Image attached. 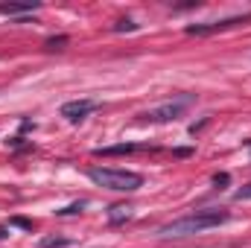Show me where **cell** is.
I'll list each match as a JSON object with an SVG mask.
<instances>
[{"mask_svg":"<svg viewBox=\"0 0 251 248\" xmlns=\"http://www.w3.org/2000/svg\"><path fill=\"white\" fill-rule=\"evenodd\" d=\"M38 3H0V15H21V12H35Z\"/></svg>","mask_w":251,"mask_h":248,"instance_id":"ba28073f","label":"cell"},{"mask_svg":"<svg viewBox=\"0 0 251 248\" xmlns=\"http://www.w3.org/2000/svg\"><path fill=\"white\" fill-rule=\"evenodd\" d=\"M131 204H114V207H108V222H114V225H120L126 219H131Z\"/></svg>","mask_w":251,"mask_h":248,"instance_id":"8992f818","label":"cell"},{"mask_svg":"<svg viewBox=\"0 0 251 248\" xmlns=\"http://www.w3.org/2000/svg\"><path fill=\"white\" fill-rule=\"evenodd\" d=\"M114 29H117V32L128 29V32H131V29H137V24H131V21H117V26H114Z\"/></svg>","mask_w":251,"mask_h":248,"instance_id":"7c38bea8","label":"cell"},{"mask_svg":"<svg viewBox=\"0 0 251 248\" xmlns=\"http://www.w3.org/2000/svg\"><path fill=\"white\" fill-rule=\"evenodd\" d=\"M100 105L94 102V99H76V102H64L62 105V117L64 120H70V123H79V120H85L91 111H97Z\"/></svg>","mask_w":251,"mask_h":248,"instance_id":"5b68a950","label":"cell"},{"mask_svg":"<svg viewBox=\"0 0 251 248\" xmlns=\"http://www.w3.org/2000/svg\"><path fill=\"white\" fill-rule=\"evenodd\" d=\"M234 198H237V201H251V184L240 187V190L234 193Z\"/></svg>","mask_w":251,"mask_h":248,"instance_id":"8fae6325","label":"cell"},{"mask_svg":"<svg viewBox=\"0 0 251 248\" xmlns=\"http://www.w3.org/2000/svg\"><path fill=\"white\" fill-rule=\"evenodd\" d=\"M231 178H228V173H222V175H213V184L219 187V184H228Z\"/></svg>","mask_w":251,"mask_h":248,"instance_id":"5bb4252c","label":"cell"},{"mask_svg":"<svg viewBox=\"0 0 251 248\" xmlns=\"http://www.w3.org/2000/svg\"><path fill=\"white\" fill-rule=\"evenodd\" d=\"M3 237H6V228H0V240H3Z\"/></svg>","mask_w":251,"mask_h":248,"instance_id":"2e32d148","label":"cell"},{"mask_svg":"<svg viewBox=\"0 0 251 248\" xmlns=\"http://www.w3.org/2000/svg\"><path fill=\"white\" fill-rule=\"evenodd\" d=\"M12 225H18V228H24V231H32V222H29V219H21V216L12 219Z\"/></svg>","mask_w":251,"mask_h":248,"instance_id":"4fadbf2b","label":"cell"},{"mask_svg":"<svg viewBox=\"0 0 251 248\" xmlns=\"http://www.w3.org/2000/svg\"><path fill=\"white\" fill-rule=\"evenodd\" d=\"M251 15H243V18H228V21H216V24H190L187 35H210V32H219V29H231L237 24H249Z\"/></svg>","mask_w":251,"mask_h":248,"instance_id":"277c9868","label":"cell"},{"mask_svg":"<svg viewBox=\"0 0 251 248\" xmlns=\"http://www.w3.org/2000/svg\"><path fill=\"white\" fill-rule=\"evenodd\" d=\"M85 204H88V201H73V204H67V207H62V210H59V216H70V213H79V210H82Z\"/></svg>","mask_w":251,"mask_h":248,"instance_id":"30bf717a","label":"cell"},{"mask_svg":"<svg viewBox=\"0 0 251 248\" xmlns=\"http://www.w3.org/2000/svg\"><path fill=\"white\" fill-rule=\"evenodd\" d=\"M88 178L94 184L105 187V190H114V193H134V190L143 187V175L140 173L114 170V167H91L88 170Z\"/></svg>","mask_w":251,"mask_h":248,"instance_id":"7a4b0ae2","label":"cell"},{"mask_svg":"<svg viewBox=\"0 0 251 248\" xmlns=\"http://www.w3.org/2000/svg\"><path fill=\"white\" fill-rule=\"evenodd\" d=\"M190 102H193V97H181V99H170V102H164V105H155V108H149V111H143L140 114V120H146V123H173V120H178L181 114H184V108H187Z\"/></svg>","mask_w":251,"mask_h":248,"instance_id":"3957f363","label":"cell"},{"mask_svg":"<svg viewBox=\"0 0 251 248\" xmlns=\"http://www.w3.org/2000/svg\"><path fill=\"white\" fill-rule=\"evenodd\" d=\"M67 246H70L67 237H44V240L38 243V248H67Z\"/></svg>","mask_w":251,"mask_h":248,"instance_id":"9c48e42d","label":"cell"},{"mask_svg":"<svg viewBox=\"0 0 251 248\" xmlns=\"http://www.w3.org/2000/svg\"><path fill=\"white\" fill-rule=\"evenodd\" d=\"M64 41H67V38H50V41H47V47H50V50H56L59 44H64Z\"/></svg>","mask_w":251,"mask_h":248,"instance_id":"9a60e30c","label":"cell"},{"mask_svg":"<svg viewBox=\"0 0 251 248\" xmlns=\"http://www.w3.org/2000/svg\"><path fill=\"white\" fill-rule=\"evenodd\" d=\"M231 219V213L225 207H204V210H196L187 213L164 228H158V237H193V234H201L207 228H219Z\"/></svg>","mask_w":251,"mask_h":248,"instance_id":"6da1fadb","label":"cell"},{"mask_svg":"<svg viewBox=\"0 0 251 248\" xmlns=\"http://www.w3.org/2000/svg\"><path fill=\"white\" fill-rule=\"evenodd\" d=\"M131 152H137V146H131V143H120V146H105V149H97L94 155H97V158H108V155H131Z\"/></svg>","mask_w":251,"mask_h":248,"instance_id":"52a82bcc","label":"cell"}]
</instances>
